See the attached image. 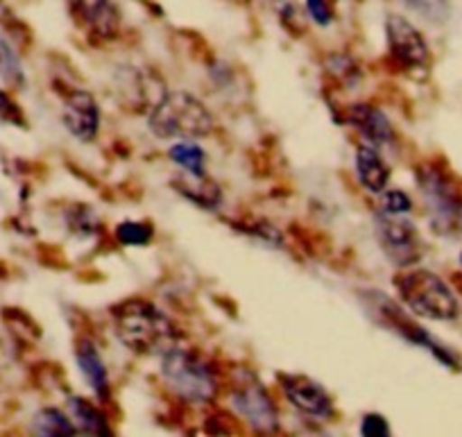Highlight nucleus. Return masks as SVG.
I'll use <instances>...</instances> for the list:
<instances>
[{"label": "nucleus", "instance_id": "nucleus-7", "mask_svg": "<svg viewBox=\"0 0 462 437\" xmlns=\"http://www.w3.org/2000/svg\"><path fill=\"white\" fill-rule=\"evenodd\" d=\"M385 39L393 60L403 69H426L430 60L429 43L411 19L403 14H388Z\"/></svg>", "mask_w": 462, "mask_h": 437}, {"label": "nucleus", "instance_id": "nucleus-21", "mask_svg": "<svg viewBox=\"0 0 462 437\" xmlns=\"http://www.w3.org/2000/svg\"><path fill=\"white\" fill-rule=\"evenodd\" d=\"M152 227L145 222H123L116 227V238L123 245H148L152 240Z\"/></svg>", "mask_w": 462, "mask_h": 437}, {"label": "nucleus", "instance_id": "nucleus-6", "mask_svg": "<svg viewBox=\"0 0 462 437\" xmlns=\"http://www.w3.org/2000/svg\"><path fill=\"white\" fill-rule=\"evenodd\" d=\"M376 234L383 252L399 267L415 265L421 256V238L415 225L402 216L393 213H376Z\"/></svg>", "mask_w": 462, "mask_h": 437}, {"label": "nucleus", "instance_id": "nucleus-20", "mask_svg": "<svg viewBox=\"0 0 462 437\" xmlns=\"http://www.w3.org/2000/svg\"><path fill=\"white\" fill-rule=\"evenodd\" d=\"M0 79H5L7 84L23 82V66L5 37H0Z\"/></svg>", "mask_w": 462, "mask_h": 437}, {"label": "nucleus", "instance_id": "nucleus-11", "mask_svg": "<svg viewBox=\"0 0 462 437\" xmlns=\"http://www.w3.org/2000/svg\"><path fill=\"white\" fill-rule=\"evenodd\" d=\"M64 125L78 141L88 143L100 129V109L91 93L75 88L64 100Z\"/></svg>", "mask_w": 462, "mask_h": 437}, {"label": "nucleus", "instance_id": "nucleus-5", "mask_svg": "<svg viewBox=\"0 0 462 437\" xmlns=\"http://www.w3.org/2000/svg\"><path fill=\"white\" fill-rule=\"evenodd\" d=\"M420 191L424 195V202L430 211L435 231L439 234H453L462 225V202L456 193L451 181L439 171L426 168L420 172Z\"/></svg>", "mask_w": 462, "mask_h": 437}, {"label": "nucleus", "instance_id": "nucleus-14", "mask_svg": "<svg viewBox=\"0 0 462 437\" xmlns=\"http://www.w3.org/2000/svg\"><path fill=\"white\" fill-rule=\"evenodd\" d=\"M356 175L363 189L370 193L379 195L385 191L390 181V168L374 145H361L356 150Z\"/></svg>", "mask_w": 462, "mask_h": 437}, {"label": "nucleus", "instance_id": "nucleus-25", "mask_svg": "<svg viewBox=\"0 0 462 437\" xmlns=\"http://www.w3.org/2000/svg\"><path fill=\"white\" fill-rule=\"evenodd\" d=\"M361 432L363 435H390V426L388 422H385L381 414H365V419H363L361 423Z\"/></svg>", "mask_w": 462, "mask_h": 437}, {"label": "nucleus", "instance_id": "nucleus-10", "mask_svg": "<svg viewBox=\"0 0 462 437\" xmlns=\"http://www.w3.org/2000/svg\"><path fill=\"white\" fill-rule=\"evenodd\" d=\"M282 390L286 399L300 413L315 419H327L333 414V399L319 383L301 374H282Z\"/></svg>", "mask_w": 462, "mask_h": 437}, {"label": "nucleus", "instance_id": "nucleus-4", "mask_svg": "<svg viewBox=\"0 0 462 437\" xmlns=\"http://www.w3.org/2000/svg\"><path fill=\"white\" fill-rule=\"evenodd\" d=\"M162 377L172 395L189 404H208L217 395V378L211 365L180 347L162 354Z\"/></svg>", "mask_w": 462, "mask_h": 437}, {"label": "nucleus", "instance_id": "nucleus-12", "mask_svg": "<svg viewBox=\"0 0 462 437\" xmlns=\"http://www.w3.org/2000/svg\"><path fill=\"white\" fill-rule=\"evenodd\" d=\"M346 123L354 125V129L374 148L390 145L394 141V129L388 116L372 105H354L346 116Z\"/></svg>", "mask_w": 462, "mask_h": 437}, {"label": "nucleus", "instance_id": "nucleus-19", "mask_svg": "<svg viewBox=\"0 0 462 437\" xmlns=\"http://www.w3.org/2000/svg\"><path fill=\"white\" fill-rule=\"evenodd\" d=\"M399 3L429 23H444L448 19V12H451L448 0H399Z\"/></svg>", "mask_w": 462, "mask_h": 437}, {"label": "nucleus", "instance_id": "nucleus-1", "mask_svg": "<svg viewBox=\"0 0 462 437\" xmlns=\"http://www.w3.org/2000/svg\"><path fill=\"white\" fill-rule=\"evenodd\" d=\"M116 336L127 349L143 356H162L180 342V329L159 306L145 300H127L114 309Z\"/></svg>", "mask_w": 462, "mask_h": 437}, {"label": "nucleus", "instance_id": "nucleus-27", "mask_svg": "<svg viewBox=\"0 0 462 437\" xmlns=\"http://www.w3.org/2000/svg\"><path fill=\"white\" fill-rule=\"evenodd\" d=\"M460 261H462V256H460Z\"/></svg>", "mask_w": 462, "mask_h": 437}, {"label": "nucleus", "instance_id": "nucleus-15", "mask_svg": "<svg viewBox=\"0 0 462 437\" xmlns=\"http://www.w3.org/2000/svg\"><path fill=\"white\" fill-rule=\"evenodd\" d=\"M172 186H175L184 198H189L190 202L199 204V207L204 209H216L222 200L220 186H217L211 177H207V172L195 175V172L181 171V175L175 177Z\"/></svg>", "mask_w": 462, "mask_h": 437}, {"label": "nucleus", "instance_id": "nucleus-8", "mask_svg": "<svg viewBox=\"0 0 462 437\" xmlns=\"http://www.w3.org/2000/svg\"><path fill=\"white\" fill-rule=\"evenodd\" d=\"M231 404L243 419L250 422L254 431L274 432L279 428L277 405L256 378L238 381V386L231 392Z\"/></svg>", "mask_w": 462, "mask_h": 437}, {"label": "nucleus", "instance_id": "nucleus-13", "mask_svg": "<svg viewBox=\"0 0 462 437\" xmlns=\"http://www.w3.org/2000/svg\"><path fill=\"white\" fill-rule=\"evenodd\" d=\"M75 358H78L79 372L87 378L93 395L102 401L109 399V372H106V365L105 360H102L97 347L93 345L88 338H84V340H79L78 347H75Z\"/></svg>", "mask_w": 462, "mask_h": 437}, {"label": "nucleus", "instance_id": "nucleus-18", "mask_svg": "<svg viewBox=\"0 0 462 437\" xmlns=\"http://www.w3.org/2000/svg\"><path fill=\"white\" fill-rule=\"evenodd\" d=\"M32 428L39 435H75V432H78V428L70 422V417H66V414L57 408L42 410V413L37 414V419H34Z\"/></svg>", "mask_w": 462, "mask_h": 437}, {"label": "nucleus", "instance_id": "nucleus-9", "mask_svg": "<svg viewBox=\"0 0 462 437\" xmlns=\"http://www.w3.org/2000/svg\"><path fill=\"white\" fill-rule=\"evenodd\" d=\"M69 14L91 39H114L121 30V12L114 0H66Z\"/></svg>", "mask_w": 462, "mask_h": 437}, {"label": "nucleus", "instance_id": "nucleus-2", "mask_svg": "<svg viewBox=\"0 0 462 437\" xmlns=\"http://www.w3.org/2000/svg\"><path fill=\"white\" fill-rule=\"evenodd\" d=\"M394 288L403 304L420 318L438 320V322L457 318L460 306H457L456 295L435 272L408 265L394 276Z\"/></svg>", "mask_w": 462, "mask_h": 437}, {"label": "nucleus", "instance_id": "nucleus-23", "mask_svg": "<svg viewBox=\"0 0 462 437\" xmlns=\"http://www.w3.org/2000/svg\"><path fill=\"white\" fill-rule=\"evenodd\" d=\"M412 209V200L403 191H383L379 200V211L393 213V216H406Z\"/></svg>", "mask_w": 462, "mask_h": 437}, {"label": "nucleus", "instance_id": "nucleus-3", "mask_svg": "<svg viewBox=\"0 0 462 437\" xmlns=\"http://www.w3.org/2000/svg\"><path fill=\"white\" fill-rule=\"evenodd\" d=\"M150 132L159 138H199L213 132L211 111L189 91H171L154 105L148 118Z\"/></svg>", "mask_w": 462, "mask_h": 437}, {"label": "nucleus", "instance_id": "nucleus-22", "mask_svg": "<svg viewBox=\"0 0 462 437\" xmlns=\"http://www.w3.org/2000/svg\"><path fill=\"white\" fill-rule=\"evenodd\" d=\"M273 7L283 25H288V28H301L306 14L301 0H273Z\"/></svg>", "mask_w": 462, "mask_h": 437}, {"label": "nucleus", "instance_id": "nucleus-16", "mask_svg": "<svg viewBox=\"0 0 462 437\" xmlns=\"http://www.w3.org/2000/svg\"><path fill=\"white\" fill-rule=\"evenodd\" d=\"M69 414H70V422H73L75 428H78V432H88V435H109L111 432L105 414H102L91 401L79 399V396H70Z\"/></svg>", "mask_w": 462, "mask_h": 437}, {"label": "nucleus", "instance_id": "nucleus-26", "mask_svg": "<svg viewBox=\"0 0 462 437\" xmlns=\"http://www.w3.org/2000/svg\"><path fill=\"white\" fill-rule=\"evenodd\" d=\"M14 114H16V107L12 105V100L5 96V93L0 91V118H14Z\"/></svg>", "mask_w": 462, "mask_h": 437}, {"label": "nucleus", "instance_id": "nucleus-24", "mask_svg": "<svg viewBox=\"0 0 462 437\" xmlns=\"http://www.w3.org/2000/svg\"><path fill=\"white\" fill-rule=\"evenodd\" d=\"M301 5H304L306 16H309L315 25L327 28V25H331L333 19H336L331 0H301Z\"/></svg>", "mask_w": 462, "mask_h": 437}, {"label": "nucleus", "instance_id": "nucleus-17", "mask_svg": "<svg viewBox=\"0 0 462 437\" xmlns=\"http://www.w3.org/2000/svg\"><path fill=\"white\" fill-rule=\"evenodd\" d=\"M168 157H171L181 171L195 172V175L204 172V163H207V154H204V150L199 148V145H195L193 141H189V138H180L175 145H171Z\"/></svg>", "mask_w": 462, "mask_h": 437}]
</instances>
